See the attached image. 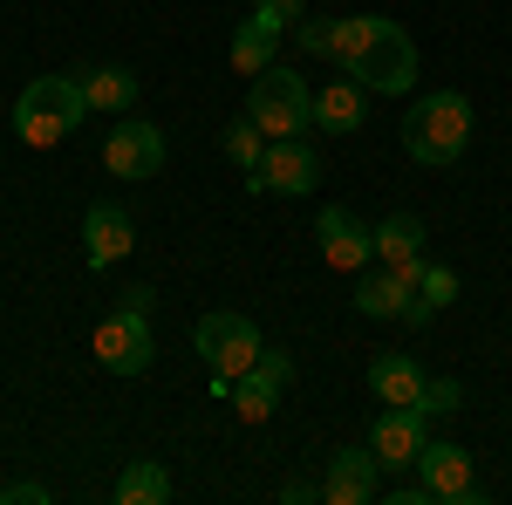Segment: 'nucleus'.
I'll use <instances>...</instances> for the list:
<instances>
[{"mask_svg": "<svg viewBox=\"0 0 512 505\" xmlns=\"http://www.w3.org/2000/svg\"><path fill=\"white\" fill-rule=\"evenodd\" d=\"M246 117L260 123L267 137H301L315 123V89L294 76L287 62H274V69H260L253 89H246Z\"/></svg>", "mask_w": 512, "mask_h": 505, "instance_id": "3", "label": "nucleus"}, {"mask_svg": "<svg viewBox=\"0 0 512 505\" xmlns=\"http://www.w3.org/2000/svg\"><path fill=\"white\" fill-rule=\"evenodd\" d=\"M417 410H424V417H451V410H465V383H458V376H431L424 396H417Z\"/></svg>", "mask_w": 512, "mask_h": 505, "instance_id": "25", "label": "nucleus"}, {"mask_svg": "<svg viewBox=\"0 0 512 505\" xmlns=\"http://www.w3.org/2000/svg\"><path fill=\"white\" fill-rule=\"evenodd\" d=\"M280 35H287V28H280L274 14H260V7H253V14L233 28V69H239V76L274 69V62H280Z\"/></svg>", "mask_w": 512, "mask_h": 505, "instance_id": "18", "label": "nucleus"}, {"mask_svg": "<svg viewBox=\"0 0 512 505\" xmlns=\"http://www.w3.org/2000/svg\"><path fill=\"white\" fill-rule=\"evenodd\" d=\"M362 123H369V89H362L349 69L315 89V130H328V137H355Z\"/></svg>", "mask_w": 512, "mask_h": 505, "instance_id": "15", "label": "nucleus"}, {"mask_svg": "<svg viewBox=\"0 0 512 505\" xmlns=\"http://www.w3.org/2000/svg\"><path fill=\"white\" fill-rule=\"evenodd\" d=\"M349 76L369 89V96H403V89H417V41L403 35L396 21H383L369 48L349 62Z\"/></svg>", "mask_w": 512, "mask_h": 505, "instance_id": "6", "label": "nucleus"}, {"mask_svg": "<svg viewBox=\"0 0 512 505\" xmlns=\"http://www.w3.org/2000/svg\"><path fill=\"white\" fill-rule=\"evenodd\" d=\"M451 301H458V273L451 267H437V260H424V267H417V308H451Z\"/></svg>", "mask_w": 512, "mask_h": 505, "instance_id": "24", "label": "nucleus"}, {"mask_svg": "<svg viewBox=\"0 0 512 505\" xmlns=\"http://www.w3.org/2000/svg\"><path fill=\"white\" fill-rule=\"evenodd\" d=\"M294 48L301 55H328L335 48V21H294Z\"/></svg>", "mask_w": 512, "mask_h": 505, "instance_id": "26", "label": "nucleus"}, {"mask_svg": "<svg viewBox=\"0 0 512 505\" xmlns=\"http://www.w3.org/2000/svg\"><path fill=\"white\" fill-rule=\"evenodd\" d=\"M253 7H260V14H274L280 28H294V21H301V7H308V0H253Z\"/></svg>", "mask_w": 512, "mask_h": 505, "instance_id": "28", "label": "nucleus"}, {"mask_svg": "<svg viewBox=\"0 0 512 505\" xmlns=\"http://www.w3.org/2000/svg\"><path fill=\"white\" fill-rule=\"evenodd\" d=\"M315 239H321V260H328L335 273H362L369 260H376V226H362L349 205H321Z\"/></svg>", "mask_w": 512, "mask_h": 505, "instance_id": "8", "label": "nucleus"}, {"mask_svg": "<svg viewBox=\"0 0 512 505\" xmlns=\"http://www.w3.org/2000/svg\"><path fill=\"white\" fill-rule=\"evenodd\" d=\"M376 28H383V14H342V21H335V48H328V55L349 69L355 55L369 48V35H376Z\"/></svg>", "mask_w": 512, "mask_h": 505, "instance_id": "23", "label": "nucleus"}, {"mask_svg": "<svg viewBox=\"0 0 512 505\" xmlns=\"http://www.w3.org/2000/svg\"><path fill=\"white\" fill-rule=\"evenodd\" d=\"M280 499H287V505H308V499H321V485H308V478H287V485H280Z\"/></svg>", "mask_w": 512, "mask_h": 505, "instance_id": "29", "label": "nucleus"}, {"mask_svg": "<svg viewBox=\"0 0 512 505\" xmlns=\"http://www.w3.org/2000/svg\"><path fill=\"white\" fill-rule=\"evenodd\" d=\"M376 260L417 280V267H424V219H417V212H396V219H383V226H376Z\"/></svg>", "mask_w": 512, "mask_h": 505, "instance_id": "19", "label": "nucleus"}, {"mask_svg": "<svg viewBox=\"0 0 512 505\" xmlns=\"http://www.w3.org/2000/svg\"><path fill=\"white\" fill-rule=\"evenodd\" d=\"M410 471L431 485V499H485V492L472 485V451L451 444V437H424V451H417Z\"/></svg>", "mask_w": 512, "mask_h": 505, "instance_id": "13", "label": "nucleus"}, {"mask_svg": "<svg viewBox=\"0 0 512 505\" xmlns=\"http://www.w3.org/2000/svg\"><path fill=\"white\" fill-rule=\"evenodd\" d=\"M192 349L205 355V369H212V376H246V369L260 362L267 342H260V328H253L239 308H212L192 328Z\"/></svg>", "mask_w": 512, "mask_h": 505, "instance_id": "5", "label": "nucleus"}, {"mask_svg": "<svg viewBox=\"0 0 512 505\" xmlns=\"http://www.w3.org/2000/svg\"><path fill=\"white\" fill-rule=\"evenodd\" d=\"M89 355L110 369V376H144L151 362H158V335H151V314L144 308H110L96 321V335H89Z\"/></svg>", "mask_w": 512, "mask_h": 505, "instance_id": "4", "label": "nucleus"}, {"mask_svg": "<svg viewBox=\"0 0 512 505\" xmlns=\"http://www.w3.org/2000/svg\"><path fill=\"white\" fill-rule=\"evenodd\" d=\"M424 362L403 349H383L376 362H369V389H376V403H403V410H417V396H424Z\"/></svg>", "mask_w": 512, "mask_h": 505, "instance_id": "16", "label": "nucleus"}, {"mask_svg": "<svg viewBox=\"0 0 512 505\" xmlns=\"http://www.w3.org/2000/svg\"><path fill=\"white\" fill-rule=\"evenodd\" d=\"M178 492L171 485V465H158V458H130L117 478V505H164Z\"/></svg>", "mask_w": 512, "mask_h": 505, "instance_id": "21", "label": "nucleus"}, {"mask_svg": "<svg viewBox=\"0 0 512 505\" xmlns=\"http://www.w3.org/2000/svg\"><path fill=\"white\" fill-rule=\"evenodd\" d=\"M472 144V103L458 89H431L410 117H403V151L417 164H458Z\"/></svg>", "mask_w": 512, "mask_h": 505, "instance_id": "2", "label": "nucleus"}, {"mask_svg": "<svg viewBox=\"0 0 512 505\" xmlns=\"http://www.w3.org/2000/svg\"><path fill=\"white\" fill-rule=\"evenodd\" d=\"M294 383V355L287 349H260V362L246 369V376H233V410L239 424H267L280 410V389Z\"/></svg>", "mask_w": 512, "mask_h": 505, "instance_id": "9", "label": "nucleus"}, {"mask_svg": "<svg viewBox=\"0 0 512 505\" xmlns=\"http://www.w3.org/2000/svg\"><path fill=\"white\" fill-rule=\"evenodd\" d=\"M130 246H137L130 212H123L117 198H96V205L82 212V260H89L96 273H110L117 260H130Z\"/></svg>", "mask_w": 512, "mask_h": 505, "instance_id": "12", "label": "nucleus"}, {"mask_svg": "<svg viewBox=\"0 0 512 505\" xmlns=\"http://www.w3.org/2000/svg\"><path fill=\"white\" fill-rule=\"evenodd\" d=\"M376 451L369 444H349V451H335L328 458V478H321V499L328 505H369L376 499Z\"/></svg>", "mask_w": 512, "mask_h": 505, "instance_id": "14", "label": "nucleus"}, {"mask_svg": "<svg viewBox=\"0 0 512 505\" xmlns=\"http://www.w3.org/2000/svg\"><path fill=\"white\" fill-rule=\"evenodd\" d=\"M103 164L117 178H158L164 171V130L144 117H117L110 137H103Z\"/></svg>", "mask_w": 512, "mask_h": 505, "instance_id": "10", "label": "nucleus"}, {"mask_svg": "<svg viewBox=\"0 0 512 505\" xmlns=\"http://www.w3.org/2000/svg\"><path fill=\"white\" fill-rule=\"evenodd\" d=\"M89 117V96H82V76H35L14 103V137L28 151H55L62 137H76V123Z\"/></svg>", "mask_w": 512, "mask_h": 505, "instance_id": "1", "label": "nucleus"}, {"mask_svg": "<svg viewBox=\"0 0 512 505\" xmlns=\"http://www.w3.org/2000/svg\"><path fill=\"white\" fill-rule=\"evenodd\" d=\"M321 185V157L301 137H274L260 171H246V192H280V198H308Z\"/></svg>", "mask_w": 512, "mask_h": 505, "instance_id": "7", "label": "nucleus"}, {"mask_svg": "<svg viewBox=\"0 0 512 505\" xmlns=\"http://www.w3.org/2000/svg\"><path fill=\"white\" fill-rule=\"evenodd\" d=\"M82 96H89V110H103V117H130V103H137V76L117 69V62H103V69L82 76Z\"/></svg>", "mask_w": 512, "mask_h": 505, "instance_id": "20", "label": "nucleus"}, {"mask_svg": "<svg viewBox=\"0 0 512 505\" xmlns=\"http://www.w3.org/2000/svg\"><path fill=\"white\" fill-rule=\"evenodd\" d=\"M424 424H431L424 410L383 403L376 424H369V451H376V465H383V471H410V465H417V451H424V437H431Z\"/></svg>", "mask_w": 512, "mask_h": 505, "instance_id": "11", "label": "nucleus"}, {"mask_svg": "<svg viewBox=\"0 0 512 505\" xmlns=\"http://www.w3.org/2000/svg\"><path fill=\"white\" fill-rule=\"evenodd\" d=\"M267 144H274V137H267V130H260L253 117H233V123H226V157H233L239 171H260Z\"/></svg>", "mask_w": 512, "mask_h": 505, "instance_id": "22", "label": "nucleus"}, {"mask_svg": "<svg viewBox=\"0 0 512 505\" xmlns=\"http://www.w3.org/2000/svg\"><path fill=\"white\" fill-rule=\"evenodd\" d=\"M0 499H7V505H48L55 492H48V485H35V478H14V485H0Z\"/></svg>", "mask_w": 512, "mask_h": 505, "instance_id": "27", "label": "nucleus"}, {"mask_svg": "<svg viewBox=\"0 0 512 505\" xmlns=\"http://www.w3.org/2000/svg\"><path fill=\"white\" fill-rule=\"evenodd\" d=\"M410 301H417V280L396 267L355 280V314H369V321H396V314H410Z\"/></svg>", "mask_w": 512, "mask_h": 505, "instance_id": "17", "label": "nucleus"}]
</instances>
